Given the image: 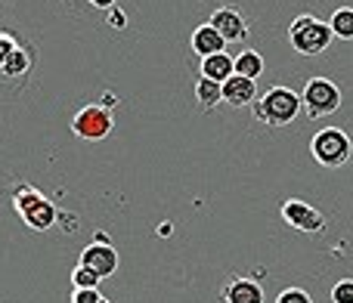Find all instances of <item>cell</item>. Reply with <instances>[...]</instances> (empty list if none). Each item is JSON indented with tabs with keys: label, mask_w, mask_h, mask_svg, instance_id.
Returning <instances> with one entry per match:
<instances>
[{
	"label": "cell",
	"mask_w": 353,
	"mask_h": 303,
	"mask_svg": "<svg viewBox=\"0 0 353 303\" xmlns=\"http://www.w3.org/2000/svg\"><path fill=\"white\" fill-rule=\"evenodd\" d=\"M301 105L304 103H301V96L292 87L276 84L261 99H254V118L261 124H267V127H285V124H292L298 118Z\"/></svg>",
	"instance_id": "obj_1"
},
{
	"label": "cell",
	"mask_w": 353,
	"mask_h": 303,
	"mask_svg": "<svg viewBox=\"0 0 353 303\" xmlns=\"http://www.w3.org/2000/svg\"><path fill=\"white\" fill-rule=\"evenodd\" d=\"M12 207H16V213L22 217V223L28 226L31 232H47L50 226L59 220V211H56L53 201H50L41 189L28 186V182H22V186L16 189Z\"/></svg>",
	"instance_id": "obj_2"
},
{
	"label": "cell",
	"mask_w": 353,
	"mask_h": 303,
	"mask_svg": "<svg viewBox=\"0 0 353 303\" xmlns=\"http://www.w3.org/2000/svg\"><path fill=\"white\" fill-rule=\"evenodd\" d=\"M288 41H292L294 53L301 56H319L329 50V43L335 41L332 34V25L323 22L316 16H298L288 25Z\"/></svg>",
	"instance_id": "obj_3"
},
{
	"label": "cell",
	"mask_w": 353,
	"mask_h": 303,
	"mask_svg": "<svg viewBox=\"0 0 353 303\" xmlns=\"http://www.w3.org/2000/svg\"><path fill=\"white\" fill-rule=\"evenodd\" d=\"M310 152L323 167H341V164L350 161L353 143L341 127H325L310 140Z\"/></svg>",
	"instance_id": "obj_4"
},
{
	"label": "cell",
	"mask_w": 353,
	"mask_h": 303,
	"mask_svg": "<svg viewBox=\"0 0 353 303\" xmlns=\"http://www.w3.org/2000/svg\"><path fill=\"white\" fill-rule=\"evenodd\" d=\"M301 103H304L310 118L335 115V112L341 109V87L329 78H310L304 93H301Z\"/></svg>",
	"instance_id": "obj_5"
},
{
	"label": "cell",
	"mask_w": 353,
	"mask_h": 303,
	"mask_svg": "<svg viewBox=\"0 0 353 303\" xmlns=\"http://www.w3.org/2000/svg\"><path fill=\"white\" fill-rule=\"evenodd\" d=\"M115 130V118L105 105H84L81 112H74L72 118V134L78 140H90V143H99Z\"/></svg>",
	"instance_id": "obj_6"
},
{
	"label": "cell",
	"mask_w": 353,
	"mask_h": 303,
	"mask_svg": "<svg viewBox=\"0 0 353 303\" xmlns=\"http://www.w3.org/2000/svg\"><path fill=\"white\" fill-rule=\"evenodd\" d=\"M282 220H285L288 226H294V229L307 232V236H319V232L325 229V217L313 205H307V201H301V198H288L285 205H282Z\"/></svg>",
	"instance_id": "obj_7"
},
{
	"label": "cell",
	"mask_w": 353,
	"mask_h": 303,
	"mask_svg": "<svg viewBox=\"0 0 353 303\" xmlns=\"http://www.w3.org/2000/svg\"><path fill=\"white\" fill-rule=\"evenodd\" d=\"M211 25L220 31V37H223L226 43H239L248 37V19H245V12L236 10V6H217V10L211 12Z\"/></svg>",
	"instance_id": "obj_8"
},
{
	"label": "cell",
	"mask_w": 353,
	"mask_h": 303,
	"mask_svg": "<svg viewBox=\"0 0 353 303\" xmlns=\"http://www.w3.org/2000/svg\"><path fill=\"white\" fill-rule=\"evenodd\" d=\"M81 267H90L93 273L99 275V279H105V275H115L118 269V251L115 244H87L84 251H81Z\"/></svg>",
	"instance_id": "obj_9"
},
{
	"label": "cell",
	"mask_w": 353,
	"mask_h": 303,
	"mask_svg": "<svg viewBox=\"0 0 353 303\" xmlns=\"http://www.w3.org/2000/svg\"><path fill=\"white\" fill-rule=\"evenodd\" d=\"M189 50H192L199 59H208V56L226 53V41L220 37V31L214 28L211 22H205L192 31V37H189Z\"/></svg>",
	"instance_id": "obj_10"
},
{
	"label": "cell",
	"mask_w": 353,
	"mask_h": 303,
	"mask_svg": "<svg viewBox=\"0 0 353 303\" xmlns=\"http://www.w3.org/2000/svg\"><path fill=\"white\" fill-rule=\"evenodd\" d=\"M254 99H257V84L248 78H242V74H232V78L223 84V103L236 105V109L251 105Z\"/></svg>",
	"instance_id": "obj_11"
},
{
	"label": "cell",
	"mask_w": 353,
	"mask_h": 303,
	"mask_svg": "<svg viewBox=\"0 0 353 303\" xmlns=\"http://www.w3.org/2000/svg\"><path fill=\"white\" fill-rule=\"evenodd\" d=\"M226 303H263V288L254 279H232L223 288Z\"/></svg>",
	"instance_id": "obj_12"
},
{
	"label": "cell",
	"mask_w": 353,
	"mask_h": 303,
	"mask_svg": "<svg viewBox=\"0 0 353 303\" xmlns=\"http://www.w3.org/2000/svg\"><path fill=\"white\" fill-rule=\"evenodd\" d=\"M232 74H236V56L217 53V56L201 59V78H211V81H217V84H226Z\"/></svg>",
	"instance_id": "obj_13"
},
{
	"label": "cell",
	"mask_w": 353,
	"mask_h": 303,
	"mask_svg": "<svg viewBox=\"0 0 353 303\" xmlns=\"http://www.w3.org/2000/svg\"><path fill=\"white\" fill-rule=\"evenodd\" d=\"M195 99H199L201 112H214L223 103V84H217L211 78H199L195 81Z\"/></svg>",
	"instance_id": "obj_14"
},
{
	"label": "cell",
	"mask_w": 353,
	"mask_h": 303,
	"mask_svg": "<svg viewBox=\"0 0 353 303\" xmlns=\"http://www.w3.org/2000/svg\"><path fill=\"white\" fill-rule=\"evenodd\" d=\"M236 74H242V78H248V81H257L263 74V56L257 53V50H242V53L236 56Z\"/></svg>",
	"instance_id": "obj_15"
},
{
	"label": "cell",
	"mask_w": 353,
	"mask_h": 303,
	"mask_svg": "<svg viewBox=\"0 0 353 303\" xmlns=\"http://www.w3.org/2000/svg\"><path fill=\"white\" fill-rule=\"evenodd\" d=\"M329 25L338 41H353V10L350 6H338V10L332 12Z\"/></svg>",
	"instance_id": "obj_16"
},
{
	"label": "cell",
	"mask_w": 353,
	"mask_h": 303,
	"mask_svg": "<svg viewBox=\"0 0 353 303\" xmlns=\"http://www.w3.org/2000/svg\"><path fill=\"white\" fill-rule=\"evenodd\" d=\"M19 47H22V43L16 41V34H10V31H0V72H3L6 62H10L12 56L19 53Z\"/></svg>",
	"instance_id": "obj_17"
},
{
	"label": "cell",
	"mask_w": 353,
	"mask_h": 303,
	"mask_svg": "<svg viewBox=\"0 0 353 303\" xmlns=\"http://www.w3.org/2000/svg\"><path fill=\"white\" fill-rule=\"evenodd\" d=\"M72 285L74 288H97L99 285V275L93 273L90 267H81V263H78V267H74V273H72Z\"/></svg>",
	"instance_id": "obj_18"
},
{
	"label": "cell",
	"mask_w": 353,
	"mask_h": 303,
	"mask_svg": "<svg viewBox=\"0 0 353 303\" xmlns=\"http://www.w3.org/2000/svg\"><path fill=\"white\" fill-rule=\"evenodd\" d=\"M332 303H353V279H341L332 288Z\"/></svg>",
	"instance_id": "obj_19"
},
{
	"label": "cell",
	"mask_w": 353,
	"mask_h": 303,
	"mask_svg": "<svg viewBox=\"0 0 353 303\" xmlns=\"http://www.w3.org/2000/svg\"><path fill=\"white\" fill-rule=\"evenodd\" d=\"M105 297L99 294V288H74L72 303H103Z\"/></svg>",
	"instance_id": "obj_20"
},
{
	"label": "cell",
	"mask_w": 353,
	"mask_h": 303,
	"mask_svg": "<svg viewBox=\"0 0 353 303\" xmlns=\"http://www.w3.org/2000/svg\"><path fill=\"white\" fill-rule=\"evenodd\" d=\"M276 303H313V300L304 288H285V291L276 297Z\"/></svg>",
	"instance_id": "obj_21"
},
{
	"label": "cell",
	"mask_w": 353,
	"mask_h": 303,
	"mask_svg": "<svg viewBox=\"0 0 353 303\" xmlns=\"http://www.w3.org/2000/svg\"><path fill=\"white\" fill-rule=\"evenodd\" d=\"M90 6H97V10H115L118 0H87Z\"/></svg>",
	"instance_id": "obj_22"
},
{
	"label": "cell",
	"mask_w": 353,
	"mask_h": 303,
	"mask_svg": "<svg viewBox=\"0 0 353 303\" xmlns=\"http://www.w3.org/2000/svg\"><path fill=\"white\" fill-rule=\"evenodd\" d=\"M109 25H115V28H124V25H128V19L121 16V10H115V12L109 16Z\"/></svg>",
	"instance_id": "obj_23"
},
{
	"label": "cell",
	"mask_w": 353,
	"mask_h": 303,
	"mask_svg": "<svg viewBox=\"0 0 353 303\" xmlns=\"http://www.w3.org/2000/svg\"><path fill=\"white\" fill-rule=\"evenodd\" d=\"M103 303H109V300H103Z\"/></svg>",
	"instance_id": "obj_24"
}]
</instances>
